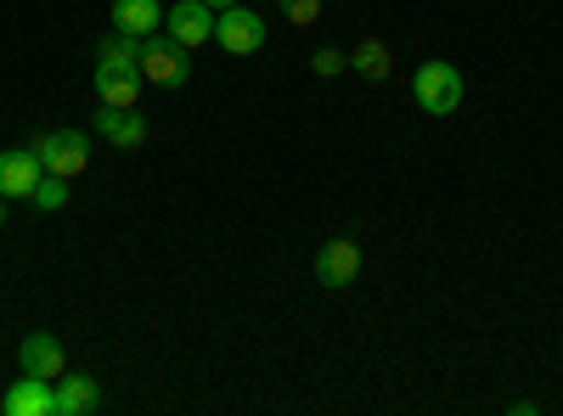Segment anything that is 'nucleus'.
I'll return each instance as SVG.
<instances>
[{"label":"nucleus","mask_w":563,"mask_h":416,"mask_svg":"<svg viewBox=\"0 0 563 416\" xmlns=\"http://www.w3.org/2000/svg\"><path fill=\"white\" fill-rule=\"evenodd\" d=\"M141 79L164 85V90H180L186 79H192V52L175 45L169 34H147L141 40Z\"/></svg>","instance_id":"obj_1"},{"label":"nucleus","mask_w":563,"mask_h":416,"mask_svg":"<svg viewBox=\"0 0 563 416\" xmlns=\"http://www.w3.org/2000/svg\"><path fill=\"white\" fill-rule=\"evenodd\" d=\"M411 97L429 119H451L462 108V74L451 63H422L417 79H411Z\"/></svg>","instance_id":"obj_2"},{"label":"nucleus","mask_w":563,"mask_h":416,"mask_svg":"<svg viewBox=\"0 0 563 416\" xmlns=\"http://www.w3.org/2000/svg\"><path fill=\"white\" fill-rule=\"evenodd\" d=\"M214 45H220L225 57L260 52V45H265V18H260L254 7H225V12H214Z\"/></svg>","instance_id":"obj_3"},{"label":"nucleus","mask_w":563,"mask_h":416,"mask_svg":"<svg viewBox=\"0 0 563 416\" xmlns=\"http://www.w3.org/2000/svg\"><path fill=\"white\" fill-rule=\"evenodd\" d=\"M34 153H40L45 175H68L74 180L90 164V135L85 130H52V135H40V142H34Z\"/></svg>","instance_id":"obj_4"},{"label":"nucleus","mask_w":563,"mask_h":416,"mask_svg":"<svg viewBox=\"0 0 563 416\" xmlns=\"http://www.w3.org/2000/svg\"><path fill=\"white\" fill-rule=\"evenodd\" d=\"M164 34L175 45H186V52H198V45L214 40V7H203V0H180V7L164 12Z\"/></svg>","instance_id":"obj_5"},{"label":"nucleus","mask_w":563,"mask_h":416,"mask_svg":"<svg viewBox=\"0 0 563 416\" xmlns=\"http://www.w3.org/2000/svg\"><path fill=\"white\" fill-rule=\"evenodd\" d=\"M355 276H361V248H355V237H333V243L316 254V282H321V288L339 293V288L355 282Z\"/></svg>","instance_id":"obj_6"},{"label":"nucleus","mask_w":563,"mask_h":416,"mask_svg":"<svg viewBox=\"0 0 563 416\" xmlns=\"http://www.w3.org/2000/svg\"><path fill=\"white\" fill-rule=\"evenodd\" d=\"M0 411H7V416H57V383L23 372V378L7 389V400H0Z\"/></svg>","instance_id":"obj_7"},{"label":"nucleus","mask_w":563,"mask_h":416,"mask_svg":"<svg viewBox=\"0 0 563 416\" xmlns=\"http://www.w3.org/2000/svg\"><path fill=\"white\" fill-rule=\"evenodd\" d=\"M18 360H23L29 378H45V383H57V378L68 372V355H63V344H57L52 333H29L23 349H18Z\"/></svg>","instance_id":"obj_8"},{"label":"nucleus","mask_w":563,"mask_h":416,"mask_svg":"<svg viewBox=\"0 0 563 416\" xmlns=\"http://www.w3.org/2000/svg\"><path fill=\"white\" fill-rule=\"evenodd\" d=\"M40 175H45V164H40L34 147H23V153H0V198H34Z\"/></svg>","instance_id":"obj_9"},{"label":"nucleus","mask_w":563,"mask_h":416,"mask_svg":"<svg viewBox=\"0 0 563 416\" xmlns=\"http://www.w3.org/2000/svg\"><path fill=\"white\" fill-rule=\"evenodd\" d=\"M97 130H102V142H113L119 153L147 147V119H141L135 108H97Z\"/></svg>","instance_id":"obj_10"},{"label":"nucleus","mask_w":563,"mask_h":416,"mask_svg":"<svg viewBox=\"0 0 563 416\" xmlns=\"http://www.w3.org/2000/svg\"><path fill=\"white\" fill-rule=\"evenodd\" d=\"M102 405V383L90 372H63L57 378V416H90Z\"/></svg>","instance_id":"obj_11"},{"label":"nucleus","mask_w":563,"mask_h":416,"mask_svg":"<svg viewBox=\"0 0 563 416\" xmlns=\"http://www.w3.org/2000/svg\"><path fill=\"white\" fill-rule=\"evenodd\" d=\"M113 29L147 40V34L164 29V7H158V0H113Z\"/></svg>","instance_id":"obj_12"},{"label":"nucleus","mask_w":563,"mask_h":416,"mask_svg":"<svg viewBox=\"0 0 563 416\" xmlns=\"http://www.w3.org/2000/svg\"><path fill=\"white\" fill-rule=\"evenodd\" d=\"M97 102L102 108H135L141 102V68H97Z\"/></svg>","instance_id":"obj_13"},{"label":"nucleus","mask_w":563,"mask_h":416,"mask_svg":"<svg viewBox=\"0 0 563 416\" xmlns=\"http://www.w3.org/2000/svg\"><path fill=\"white\" fill-rule=\"evenodd\" d=\"M350 68H355L361 79H389L395 57H389V45H384V40H361L355 52H350Z\"/></svg>","instance_id":"obj_14"},{"label":"nucleus","mask_w":563,"mask_h":416,"mask_svg":"<svg viewBox=\"0 0 563 416\" xmlns=\"http://www.w3.org/2000/svg\"><path fill=\"white\" fill-rule=\"evenodd\" d=\"M97 68H141V40L113 29V34L97 45Z\"/></svg>","instance_id":"obj_15"},{"label":"nucleus","mask_w":563,"mask_h":416,"mask_svg":"<svg viewBox=\"0 0 563 416\" xmlns=\"http://www.w3.org/2000/svg\"><path fill=\"white\" fill-rule=\"evenodd\" d=\"M34 209H45V214H52V209H63L68 203V175H40V187H34V198H29Z\"/></svg>","instance_id":"obj_16"},{"label":"nucleus","mask_w":563,"mask_h":416,"mask_svg":"<svg viewBox=\"0 0 563 416\" xmlns=\"http://www.w3.org/2000/svg\"><path fill=\"white\" fill-rule=\"evenodd\" d=\"M344 68H350V57H344V52H333V45H321V52L310 57V74H316V79H339Z\"/></svg>","instance_id":"obj_17"},{"label":"nucleus","mask_w":563,"mask_h":416,"mask_svg":"<svg viewBox=\"0 0 563 416\" xmlns=\"http://www.w3.org/2000/svg\"><path fill=\"white\" fill-rule=\"evenodd\" d=\"M282 12H288L294 29H310V23L321 18V0H282Z\"/></svg>","instance_id":"obj_18"},{"label":"nucleus","mask_w":563,"mask_h":416,"mask_svg":"<svg viewBox=\"0 0 563 416\" xmlns=\"http://www.w3.org/2000/svg\"><path fill=\"white\" fill-rule=\"evenodd\" d=\"M203 7H214V12H225V7H238V0H203Z\"/></svg>","instance_id":"obj_19"},{"label":"nucleus","mask_w":563,"mask_h":416,"mask_svg":"<svg viewBox=\"0 0 563 416\" xmlns=\"http://www.w3.org/2000/svg\"><path fill=\"white\" fill-rule=\"evenodd\" d=\"M0 225H7V198H0Z\"/></svg>","instance_id":"obj_20"}]
</instances>
